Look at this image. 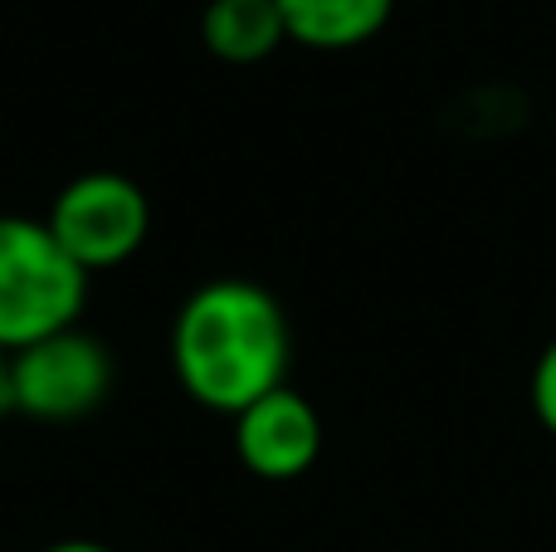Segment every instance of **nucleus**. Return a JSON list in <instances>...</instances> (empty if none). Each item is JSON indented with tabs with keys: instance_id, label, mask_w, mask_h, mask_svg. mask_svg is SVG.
Instances as JSON below:
<instances>
[{
	"instance_id": "obj_1",
	"label": "nucleus",
	"mask_w": 556,
	"mask_h": 552,
	"mask_svg": "<svg viewBox=\"0 0 556 552\" xmlns=\"http://www.w3.org/2000/svg\"><path fill=\"white\" fill-rule=\"evenodd\" d=\"M293 333L264 284L225 274L186 293L172 323V372L205 411L240 416L260 397L288 387Z\"/></svg>"
},
{
	"instance_id": "obj_2",
	"label": "nucleus",
	"mask_w": 556,
	"mask_h": 552,
	"mask_svg": "<svg viewBox=\"0 0 556 552\" xmlns=\"http://www.w3.org/2000/svg\"><path fill=\"white\" fill-rule=\"evenodd\" d=\"M88 274L59 250L45 221L0 215V352H20L49 333L78 328Z\"/></svg>"
},
{
	"instance_id": "obj_3",
	"label": "nucleus",
	"mask_w": 556,
	"mask_h": 552,
	"mask_svg": "<svg viewBox=\"0 0 556 552\" xmlns=\"http://www.w3.org/2000/svg\"><path fill=\"white\" fill-rule=\"evenodd\" d=\"M59 250L93 279L127 264L152 235V201L123 172H84L54 196L45 215Z\"/></svg>"
},
{
	"instance_id": "obj_4",
	"label": "nucleus",
	"mask_w": 556,
	"mask_h": 552,
	"mask_svg": "<svg viewBox=\"0 0 556 552\" xmlns=\"http://www.w3.org/2000/svg\"><path fill=\"white\" fill-rule=\"evenodd\" d=\"M10 411L29 421H84L113 391V352L84 328H64L5 357Z\"/></svg>"
},
{
	"instance_id": "obj_5",
	"label": "nucleus",
	"mask_w": 556,
	"mask_h": 552,
	"mask_svg": "<svg viewBox=\"0 0 556 552\" xmlns=\"http://www.w3.org/2000/svg\"><path fill=\"white\" fill-rule=\"evenodd\" d=\"M235 455L254 479L288 485L303 479L323 455V421L313 401L293 387H278L235 416Z\"/></svg>"
},
{
	"instance_id": "obj_6",
	"label": "nucleus",
	"mask_w": 556,
	"mask_h": 552,
	"mask_svg": "<svg viewBox=\"0 0 556 552\" xmlns=\"http://www.w3.org/2000/svg\"><path fill=\"white\" fill-rule=\"evenodd\" d=\"M274 5L293 45L342 54L381 35L395 0H274Z\"/></svg>"
},
{
	"instance_id": "obj_7",
	"label": "nucleus",
	"mask_w": 556,
	"mask_h": 552,
	"mask_svg": "<svg viewBox=\"0 0 556 552\" xmlns=\"http://www.w3.org/2000/svg\"><path fill=\"white\" fill-rule=\"evenodd\" d=\"M201 39L220 64H264L278 45H288L283 15L274 0H211L201 15Z\"/></svg>"
},
{
	"instance_id": "obj_8",
	"label": "nucleus",
	"mask_w": 556,
	"mask_h": 552,
	"mask_svg": "<svg viewBox=\"0 0 556 552\" xmlns=\"http://www.w3.org/2000/svg\"><path fill=\"white\" fill-rule=\"evenodd\" d=\"M532 406H538V421L556 436V338L547 342V352L538 357V372H532Z\"/></svg>"
},
{
	"instance_id": "obj_9",
	"label": "nucleus",
	"mask_w": 556,
	"mask_h": 552,
	"mask_svg": "<svg viewBox=\"0 0 556 552\" xmlns=\"http://www.w3.org/2000/svg\"><path fill=\"white\" fill-rule=\"evenodd\" d=\"M45 552H113V548L93 543V538H64V543H49Z\"/></svg>"
},
{
	"instance_id": "obj_10",
	"label": "nucleus",
	"mask_w": 556,
	"mask_h": 552,
	"mask_svg": "<svg viewBox=\"0 0 556 552\" xmlns=\"http://www.w3.org/2000/svg\"><path fill=\"white\" fill-rule=\"evenodd\" d=\"M10 411V387H5V352H0V416Z\"/></svg>"
}]
</instances>
